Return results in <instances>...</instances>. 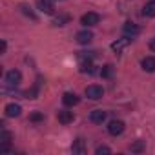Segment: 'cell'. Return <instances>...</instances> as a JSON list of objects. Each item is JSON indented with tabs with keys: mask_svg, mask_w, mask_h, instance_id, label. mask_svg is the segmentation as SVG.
<instances>
[{
	"mask_svg": "<svg viewBox=\"0 0 155 155\" xmlns=\"http://www.w3.org/2000/svg\"><path fill=\"white\" fill-rule=\"evenodd\" d=\"M84 93H86L88 99H91V101H99V99H102L104 90H102L101 86H97V84H91V86H88V88L84 90Z\"/></svg>",
	"mask_w": 155,
	"mask_h": 155,
	"instance_id": "cell-1",
	"label": "cell"
},
{
	"mask_svg": "<svg viewBox=\"0 0 155 155\" xmlns=\"http://www.w3.org/2000/svg\"><path fill=\"white\" fill-rule=\"evenodd\" d=\"M6 82H8L9 86H18V84L22 82V73H20L18 69H9V71L6 73Z\"/></svg>",
	"mask_w": 155,
	"mask_h": 155,
	"instance_id": "cell-2",
	"label": "cell"
},
{
	"mask_svg": "<svg viewBox=\"0 0 155 155\" xmlns=\"http://www.w3.org/2000/svg\"><path fill=\"white\" fill-rule=\"evenodd\" d=\"M99 20H101L99 13H93V11H90V13H84V15H82V18H81V24H82V26H86V28H90V26H95V24H99Z\"/></svg>",
	"mask_w": 155,
	"mask_h": 155,
	"instance_id": "cell-3",
	"label": "cell"
},
{
	"mask_svg": "<svg viewBox=\"0 0 155 155\" xmlns=\"http://www.w3.org/2000/svg\"><path fill=\"white\" fill-rule=\"evenodd\" d=\"M122 31H124V37H128V38H135L137 35H139V26L137 24H133V22H126L124 24V28H122Z\"/></svg>",
	"mask_w": 155,
	"mask_h": 155,
	"instance_id": "cell-4",
	"label": "cell"
},
{
	"mask_svg": "<svg viewBox=\"0 0 155 155\" xmlns=\"http://www.w3.org/2000/svg\"><path fill=\"white\" fill-rule=\"evenodd\" d=\"M108 131L111 133V135H120L122 131H124V122L122 120H111L110 124H108Z\"/></svg>",
	"mask_w": 155,
	"mask_h": 155,
	"instance_id": "cell-5",
	"label": "cell"
},
{
	"mask_svg": "<svg viewBox=\"0 0 155 155\" xmlns=\"http://www.w3.org/2000/svg\"><path fill=\"white\" fill-rule=\"evenodd\" d=\"M57 119H58V122L60 124H71L73 122V111H68V110H60L58 113H57Z\"/></svg>",
	"mask_w": 155,
	"mask_h": 155,
	"instance_id": "cell-6",
	"label": "cell"
},
{
	"mask_svg": "<svg viewBox=\"0 0 155 155\" xmlns=\"http://www.w3.org/2000/svg\"><path fill=\"white\" fill-rule=\"evenodd\" d=\"M38 9L42 13L53 15L55 13V6H53V0H38Z\"/></svg>",
	"mask_w": 155,
	"mask_h": 155,
	"instance_id": "cell-7",
	"label": "cell"
},
{
	"mask_svg": "<svg viewBox=\"0 0 155 155\" xmlns=\"http://www.w3.org/2000/svg\"><path fill=\"white\" fill-rule=\"evenodd\" d=\"M90 120H91L93 124H102V122L106 120V111H102V110H93V111L90 113Z\"/></svg>",
	"mask_w": 155,
	"mask_h": 155,
	"instance_id": "cell-8",
	"label": "cell"
},
{
	"mask_svg": "<svg viewBox=\"0 0 155 155\" xmlns=\"http://www.w3.org/2000/svg\"><path fill=\"white\" fill-rule=\"evenodd\" d=\"M75 38H77V42H79V44L86 46V44H90V42L93 40V33H91V31H79Z\"/></svg>",
	"mask_w": 155,
	"mask_h": 155,
	"instance_id": "cell-9",
	"label": "cell"
},
{
	"mask_svg": "<svg viewBox=\"0 0 155 155\" xmlns=\"http://www.w3.org/2000/svg\"><path fill=\"white\" fill-rule=\"evenodd\" d=\"M130 40H131V38H128V37H124V38H119V40H115V42L111 44V49H113L115 53H122V51H124V48L130 44Z\"/></svg>",
	"mask_w": 155,
	"mask_h": 155,
	"instance_id": "cell-10",
	"label": "cell"
},
{
	"mask_svg": "<svg viewBox=\"0 0 155 155\" xmlns=\"http://www.w3.org/2000/svg\"><path fill=\"white\" fill-rule=\"evenodd\" d=\"M22 113V108H20V104H15V102H11V104H8L6 106V117H18Z\"/></svg>",
	"mask_w": 155,
	"mask_h": 155,
	"instance_id": "cell-11",
	"label": "cell"
},
{
	"mask_svg": "<svg viewBox=\"0 0 155 155\" xmlns=\"http://www.w3.org/2000/svg\"><path fill=\"white\" fill-rule=\"evenodd\" d=\"M140 66H142L144 71L153 73V71H155V57H144L142 62H140Z\"/></svg>",
	"mask_w": 155,
	"mask_h": 155,
	"instance_id": "cell-12",
	"label": "cell"
},
{
	"mask_svg": "<svg viewBox=\"0 0 155 155\" xmlns=\"http://www.w3.org/2000/svg\"><path fill=\"white\" fill-rule=\"evenodd\" d=\"M71 151H73V153H79V155H84V153H86V144H84V140H82V139L73 140V144H71Z\"/></svg>",
	"mask_w": 155,
	"mask_h": 155,
	"instance_id": "cell-13",
	"label": "cell"
},
{
	"mask_svg": "<svg viewBox=\"0 0 155 155\" xmlns=\"http://www.w3.org/2000/svg\"><path fill=\"white\" fill-rule=\"evenodd\" d=\"M62 102L66 104V106H75V104H79V97H77L75 93H64L62 95Z\"/></svg>",
	"mask_w": 155,
	"mask_h": 155,
	"instance_id": "cell-14",
	"label": "cell"
},
{
	"mask_svg": "<svg viewBox=\"0 0 155 155\" xmlns=\"http://www.w3.org/2000/svg\"><path fill=\"white\" fill-rule=\"evenodd\" d=\"M142 15H144V17H155V0H151V2L144 4V8H142Z\"/></svg>",
	"mask_w": 155,
	"mask_h": 155,
	"instance_id": "cell-15",
	"label": "cell"
},
{
	"mask_svg": "<svg viewBox=\"0 0 155 155\" xmlns=\"http://www.w3.org/2000/svg\"><path fill=\"white\" fill-rule=\"evenodd\" d=\"M95 66L91 64V60H81V71L82 73H93L95 69H93Z\"/></svg>",
	"mask_w": 155,
	"mask_h": 155,
	"instance_id": "cell-16",
	"label": "cell"
},
{
	"mask_svg": "<svg viewBox=\"0 0 155 155\" xmlns=\"http://www.w3.org/2000/svg\"><path fill=\"white\" fill-rule=\"evenodd\" d=\"M69 20H71V17H69V15H58V17H55L53 24H55V26H66Z\"/></svg>",
	"mask_w": 155,
	"mask_h": 155,
	"instance_id": "cell-17",
	"label": "cell"
},
{
	"mask_svg": "<svg viewBox=\"0 0 155 155\" xmlns=\"http://www.w3.org/2000/svg\"><path fill=\"white\" fill-rule=\"evenodd\" d=\"M11 139H13V135L9 131H6V130L0 131V144H11Z\"/></svg>",
	"mask_w": 155,
	"mask_h": 155,
	"instance_id": "cell-18",
	"label": "cell"
},
{
	"mask_svg": "<svg viewBox=\"0 0 155 155\" xmlns=\"http://www.w3.org/2000/svg\"><path fill=\"white\" fill-rule=\"evenodd\" d=\"M130 150H131L133 153H140V151H144V140H135V142L130 146Z\"/></svg>",
	"mask_w": 155,
	"mask_h": 155,
	"instance_id": "cell-19",
	"label": "cell"
},
{
	"mask_svg": "<svg viewBox=\"0 0 155 155\" xmlns=\"http://www.w3.org/2000/svg\"><path fill=\"white\" fill-rule=\"evenodd\" d=\"M38 84H40V82H38ZM38 84H37L35 88L28 90V91L24 93V97H26V99H37V93H38Z\"/></svg>",
	"mask_w": 155,
	"mask_h": 155,
	"instance_id": "cell-20",
	"label": "cell"
},
{
	"mask_svg": "<svg viewBox=\"0 0 155 155\" xmlns=\"http://www.w3.org/2000/svg\"><path fill=\"white\" fill-rule=\"evenodd\" d=\"M111 73H113V66H111V64H106V66L102 68V71H101L102 77H111Z\"/></svg>",
	"mask_w": 155,
	"mask_h": 155,
	"instance_id": "cell-21",
	"label": "cell"
},
{
	"mask_svg": "<svg viewBox=\"0 0 155 155\" xmlns=\"http://www.w3.org/2000/svg\"><path fill=\"white\" fill-rule=\"evenodd\" d=\"M29 120H31V122H42V120H44V115H42L40 111H35V113H31Z\"/></svg>",
	"mask_w": 155,
	"mask_h": 155,
	"instance_id": "cell-22",
	"label": "cell"
},
{
	"mask_svg": "<svg viewBox=\"0 0 155 155\" xmlns=\"http://www.w3.org/2000/svg\"><path fill=\"white\" fill-rule=\"evenodd\" d=\"M95 153H97V155H102V153H111V150H110L108 146H99Z\"/></svg>",
	"mask_w": 155,
	"mask_h": 155,
	"instance_id": "cell-23",
	"label": "cell"
},
{
	"mask_svg": "<svg viewBox=\"0 0 155 155\" xmlns=\"http://www.w3.org/2000/svg\"><path fill=\"white\" fill-rule=\"evenodd\" d=\"M6 49H8V44H6V40H2V42H0V51L6 53Z\"/></svg>",
	"mask_w": 155,
	"mask_h": 155,
	"instance_id": "cell-24",
	"label": "cell"
},
{
	"mask_svg": "<svg viewBox=\"0 0 155 155\" xmlns=\"http://www.w3.org/2000/svg\"><path fill=\"white\" fill-rule=\"evenodd\" d=\"M150 49H151V51H155V37L150 40Z\"/></svg>",
	"mask_w": 155,
	"mask_h": 155,
	"instance_id": "cell-25",
	"label": "cell"
}]
</instances>
